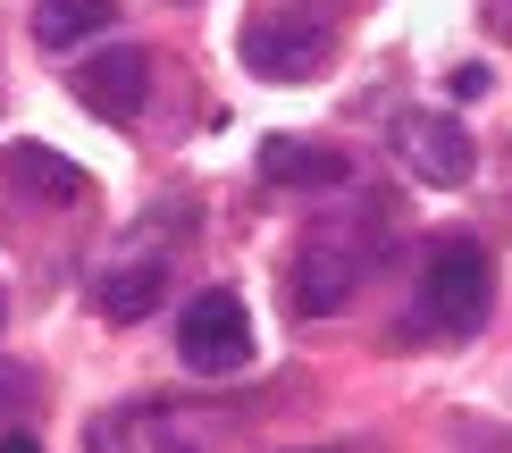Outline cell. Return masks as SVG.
I'll list each match as a JSON object with an SVG mask.
<instances>
[{"mask_svg":"<svg viewBox=\"0 0 512 453\" xmlns=\"http://www.w3.org/2000/svg\"><path fill=\"white\" fill-rule=\"evenodd\" d=\"M487 294H496V261H487L471 235H437L429 261H420V328L471 336L487 319Z\"/></svg>","mask_w":512,"mask_h":453,"instance_id":"obj_1","label":"cell"},{"mask_svg":"<svg viewBox=\"0 0 512 453\" xmlns=\"http://www.w3.org/2000/svg\"><path fill=\"white\" fill-rule=\"evenodd\" d=\"M361 277H370V235L311 227L303 252H294V269H286V294H294L303 319H328V311H345V302L361 294Z\"/></svg>","mask_w":512,"mask_h":453,"instance_id":"obj_2","label":"cell"},{"mask_svg":"<svg viewBox=\"0 0 512 453\" xmlns=\"http://www.w3.org/2000/svg\"><path fill=\"white\" fill-rule=\"evenodd\" d=\"M177 353H185L194 378H236L252 361V311H244V294L236 286H202L194 302H185V319H177Z\"/></svg>","mask_w":512,"mask_h":453,"instance_id":"obj_3","label":"cell"},{"mask_svg":"<svg viewBox=\"0 0 512 453\" xmlns=\"http://www.w3.org/2000/svg\"><path fill=\"white\" fill-rule=\"evenodd\" d=\"M244 68L269 76V84L319 76V68H328V17H319V9H269V17H252Z\"/></svg>","mask_w":512,"mask_h":453,"instance_id":"obj_4","label":"cell"},{"mask_svg":"<svg viewBox=\"0 0 512 453\" xmlns=\"http://www.w3.org/2000/svg\"><path fill=\"white\" fill-rule=\"evenodd\" d=\"M387 143H395V160L412 168L420 185H462V177L479 168L471 126H462V118H445V110H395Z\"/></svg>","mask_w":512,"mask_h":453,"instance_id":"obj_5","label":"cell"},{"mask_svg":"<svg viewBox=\"0 0 512 453\" xmlns=\"http://www.w3.org/2000/svg\"><path fill=\"white\" fill-rule=\"evenodd\" d=\"M143 93H152V59H143L135 42H110V51L76 59V101H84L93 118H110V126H135Z\"/></svg>","mask_w":512,"mask_h":453,"instance_id":"obj_6","label":"cell"},{"mask_svg":"<svg viewBox=\"0 0 512 453\" xmlns=\"http://www.w3.org/2000/svg\"><path fill=\"white\" fill-rule=\"evenodd\" d=\"M261 177L269 185H345L353 160L328 151V143H303V135H269L261 143Z\"/></svg>","mask_w":512,"mask_h":453,"instance_id":"obj_7","label":"cell"},{"mask_svg":"<svg viewBox=\"0 0 512 453\" xmlns=\"http://www.w3.org/2000/svg\"><path fill=\"white\" fill-rule=\"evenodd\" d=\"M9 185L34 193V202H51V210L84 202V168L68 160V151H51V143H17L9 151Z\"/></svg>","mask_w":512,"mask_h":453,"instance_id":"obj_8","label":"cell"},{"mask_svg":"<svg viewBox=\"0 0 512 453\" xmlns=\"http://www.w3.org/2000/svg\"><path fill=\"white\" fill-rule=\"evenodd\" d=\"M93 34H118V0H34V42L42 51H76Z\"/></svg>","mask_w":512,"mask_h":453,"instance_id":"obj_9","label":"cell"},{"mask_svg":"<svg viewBox=\"0 0 512 453\" xmlns=\"http://www.w3.org/2000/svg\"><path fill=\"white\" fill-rule=\"evenodd\" d=\"M168 302V269L160 261H126L101 277V319H118V328H135V319H152Z\"/></svg>","mask_w":512,"mask_h":453,"instance_id":"obj_10","label":"cell"},{"mask_svg":"<svg viewBox=\"0 0 512 453\" xmlns=\"http://www.w3.org/2000/svg\"><path fill=\"white\" fill-rule=\"evenodd\" d=\"M0 412H9V420H26V412H34V378H26V370H9V361H0Z\"/></svg>","mask_w":512,"mask_h":453,"instance_id":"obj_11","label":"cell"},{"mask_svg":"<svg viewBox=\"0 0 512 453\" xmlns=\"http://www.w3.org/2000/svg\"><path fill=\"white\" fill-rule=\"evenodd\" d=\"M487 84H496V76H487V68H479V59H462V68H454V76H445V93H454V101H479V93H487Z\"/></svg>","mask_w":512,"mask_h":453,"instance_id":"obj_12","label":"cell"},{"mask_svg":"<svg viewBox=\"0 0 512 453\" xmlns=\"http://www.w3.org/2000/svg\"><path fill=\"white\" fill-rule=\"evenodd\" d=\"M84 453H126V428H118V420H93V437H84Z\"/></svg>","mask_w":512,"mask_h":453,"instance_id":"obj_13","label":"cell"},{"mask_svg":"<svg viewBox=\"0 0 512 453\" xmlns=\"http://www.w3.org/2000/svg\"><path fill=\"white\" fill-rule=\"evenodd\" d=\"M0 453H42V445L26 437V428H0Z\"/></svg>","mask_w":512,"mask_h":453,"instance_id":"obj_14","label":"cell"},{"mask_svg":"<svg viewBox=\"0 0 512 453\" xmlns=\"http://www.w3.org/2000/svg\"><path fill=\"white\" fill-rule=\"evenodd\" d=\"M487 26H496V34H512V0H487Z\"/></svg>","mask_w":512,"mask_h":453,"instance_id":"obj_15","label":"cell"},{"mask_svg":"<svg viewBox=\"0 0 512 453\" xmlns=\"http://www.w3.org/2000/svg\"><path fill=\"white\" fill-rule=\"evenodd\" d=\"M0 319H9V294H0Z\"/></svg>","mask_w":512,"mask_h":453,"instance_id":"obj_16","label":"cell"}]
</instances>
